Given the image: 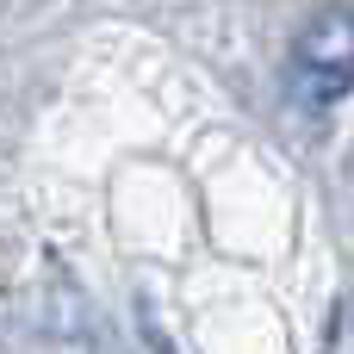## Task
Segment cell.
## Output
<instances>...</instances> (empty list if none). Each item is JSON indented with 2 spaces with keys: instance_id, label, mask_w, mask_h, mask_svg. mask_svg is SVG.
<instances>
[{
  "instance_id": "cell-1",
  "label": "cell",
  "mask_w": 354,
  "mask_h": 354,
  "mask_svg": "<svg viewBox=\"0 0 354 354\" xmlns=\"http://www.w3.org/2000/svg\"><path fill=\"white\" fill-rule=\"evenodd\" d=\"M354 81V19L348 6H324L292 37V93L305 106H336Z\"/></svg>"
}]
</instances>
